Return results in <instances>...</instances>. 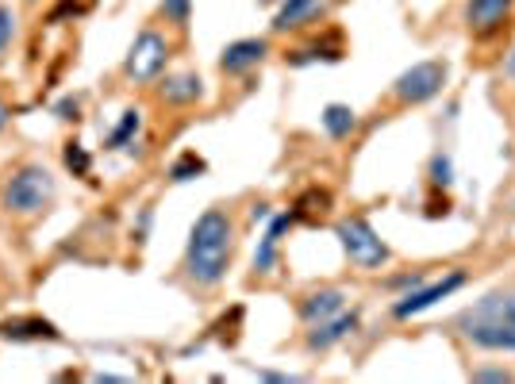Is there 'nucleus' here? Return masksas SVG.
Returning <instances> with one entry per match:
<instances>
[{"mask_svg": "<svg viewBox=\"0 0 515 384\" xmlns=\"http://www.w3.org/2000/svg\"><path fill=\"white\" fill-rule=\"evenodd\" d=\"M231 254H235L231 216L223 208L200 212L189 231V246H185V281L197 288H216L231 269Z\"/></svg>", "mask_w": 515, "mask_h": 384, "instance_id": "nucleus-1", "label": "nucleus"}, {"mask_svg": "<svg viewBox=\"0 0 515 384\" xmlns=\"http://www.w3.org/2000/svg\"><path fill=\"white\" fill-rule=\"evenodd\" d=\"M454 327L477 350L515 354V285L485 292L477 304H469L466 312H458Z\"/></svg>", "mask_w": 515, "mask_h": 384, "instance_id": "nucleus-2", "label": "nucleus"}, {"mask_svg": "<svg viewBox=\"0 0 515 384\" xmlns=\"http://www.w3.org/2000/svg\"><path fill=\"white\" fill-rule=\"evenodd\" d=\"M54 192H58V181L47 166H20L0 189V208L20 219L43 216L54 204Z\"/></svg>", "mask_w": 515, "mask_h": 384, "instance_id": "nucleus-3", "label": "nucleus"}, {"mask_svg": "<svg viewBox=\"0 0 515 384\" xmlns=\"http://www.w3.org/2000/svg\"><path fill=\"white\" fill-rule=\"evenodd\" d=\"M335 239L343 242L346 258L358 265V269H381V265L393 258L389 246L381 242V235H377V231L369 227V219L362 216L339 219V223H335Z\"/></svg>", "mask_w": 515, "mask_h": 384, "instance_id": "nucleus-4", "label": "nucleus"}, {"mask_svg": "<svg viewBox=\"0 0 515 384\" xmlns=\"http://www.w3.org/2000/svg\"><path fill=\"white\" fill-rule=\"evenodd\" d=\"M166 62H170V43H166L158 31H150L147 27V31L135 35V43L127 50L123 73H127V81H135V85H150V81L162 77Z\"/></svg>", "mask_w": 515, "mask_h": 384, "instance_id": "nucleus-5", "label": "nucleus"}, {"mask_svg": "<svg viewBox=\"0 0 515 384\" xmlns=\"http://www.w3.org/2000/svg\"><path fill=\"white\" fill-rule=\"evenodd\" d=\"M446 73L450 70H446V62H439V58L416 62L412 70H404L393 81V100L396 104H423V100L439 96L442 85H446Z\"/></svg>", "mask_w": 515, "mask_h": 384, "instance_id": "nucleus-6", "label": "nucleus"}, {"mask_svg": "<svg viewBox=\"0 0 515 384\" xmlns=\"http://www.w3.org/2000/svg\"><path fill=\"white\" fill-rule=\"evenodd\" d=\"M466 285V273L462 269H454V273H446V277H439V281H423L419 288H412L408 296H400L393 304V315L396 319H412V315L427 312V308H435L439 300H446L450 292H458V288Z\"/></svg>", "mask_w": 515, "mask_h": 384, "instance_id": "nucleus-7", "label": "nucleus"}, {"mask_svg": "<svg viewBox=\"0 0 515 384\" xmlns=\"http://www.w3.org/2000/svg\"><path fill=\"white\" fill-rule=\"evenodd\" d=\"M335 0H281L277 12H273V31L285 35V31H300V27L319 24L327 12H331Z\"/></svg>", "mask_w": 515, "mask_h": 384, "instance_id": "nucleus-8", "label": "nucleus"}, {"mask_svg": "<svg viewBox=\"0 0 515 384\" xmlns=\"http://www.w3.org/2000/svg\"><path fill=\"white\" fill-rule=\"evenodd\" d=\"M266 54H270V39H235V43L223 47L220 70L239 77V73H250L254 66H262Z\"/></svg>", "mask_w": 515, "mask_h": 384, "instance_id": "nucleus-9", "label": "nucleus"}, {"mask_svg": "<svg viewBox=\"0 0 515 384\" xmlns=\"http://www.w3.org/2000/svg\"><path fill=\"white\" fill-rule=\"evenodd\" d=\"M358 308H350V312H339L331 315V319H323V323H312L308 327V350H331V346H339L346 335H354L358 331Z\"/></svg>", "mask_w": 515, "mask_h": 384, "instance_id": "nucleus-10", "label": "nucleus"}, {"mask_svg": "<svg viewBox=\"0 0 515 384\" xmlns=\"http://www.w3.org/2000/svg\"><path fill=\"white\" fill-rule=\"evenodd\" d=\"M346 308V292L343 288H316V292H308V296H300V304H296V312L300 319L312 327V323H323V319H331V315H339Z\"/></svg>", "mask_w": 515, "mask_h": 384, "instance_id": "nucleus-11", "label": "nucleus"}, {"mask_svg": "<svg viewBox=\"0 0 515 384\" xmlns=\"http://www.w3.org/2000/svg\"><path fill=\"white\" fill-rule=\"evenodd\" d=\"M515 0H469L466 4V24L473 35H492L496 27L512 16Z\"/></svg>", "mask_w": 515, "mask_h": 384, "instance_id": "nucleus-12", "label": "nucleus"}, {"mask_svg": "<svg viewBox=\"0 0 515 384\" xmlns=\"http://www.w3.org/2000/svg\"><path fill=\"white\" fill-rule=\"evenodd\" d=\"M158 96L173 108H189V104L204 100V81L197 73H170L158 81Z\"/></svg>", "mask_w": 515, "mask_h": 384, "instance_id": "nucleus-13", "label": "nucleus"}, {"mask_svg": "<svg viewBox=\"0 0 515 384\" xmlns=\"http://www.w3.org/2000/svg\"><path fill=\"white\" fill-rule=\"evenodd\" d=\"M0 338H12V342H58L62 331L50 323V319H39V315H24V319H4L0 323Z\"/></svg>", "mask_w": 515, "mask_h": 384, "instance_id": "nucleus-14", "label": "nucleus"}, {"mask_svg": "<svg viewBox=\"0 0 515 384\" xmlns=\"http://www.w3.org/2000/svg\"><path fill=\"white\" fill-rule=\"evenodd\" d=\"M293 223H296L293 212H289V216H270V227H266V235L258 239V250H254V269H258V273H273V265H277V246H281L285 231H289Z\"/></svg>", "mask_w": 515, "mask_h": 384, "instance_id": "nucleus-15", "label": "nucleus"}, {"mask_svg": "<svg viewBox=\"0 0 515 384\" xmlns=\"http://www.w3.org/2000/svg\"><path fill=\"white\" fill-rule=\"evenodd\" d=\"M319 120H323V131H327L335 143H343V139H350V135L358 131V112H354L350 104H327Z\"/></svg>", "mask_w": 515, "mask_h": 384, "instance_id": "nucleus-16", "label": "nucleus"}, {"mask_svg": "<svg viewBox=\"0 0 515 384\" xmlns=\"http://www.w3.org/2000/svg\"><path fill=\"white\" fill-rule=\"evenodd\" d=\"M343 58V39L339 35H331V39H319L312 47H300L289 54V62L293 66H308V62H339Z\"/></svg>", "mask_w": 515, "mask_h": 384, "instance_id": "nucleus-17", "label": "nucleus"}, {"mask_svg": "<svg viewBox=\"0 0 515 384\" xmlns=\"http://www.w3.org/2000/svg\"><path fill=\"white\" fill-rule=\"evenodd\" d=\"M139 131H143V112H139V108H127L120 116V123L112 127L104 150H127V146H135V135H139Z\"/></svg>", "mask_w": 515, "mask_h": 384, "instance_id": "nucleus-18", "label": "nucleus"}, {"mask_svg": "<svg viewBox=\"0 0 515 384\" xmlns=\"http://www.w3.org/2000/svg\"><path fill=\"white\" fill-rule=\"evenodd\" d=\"M327 208H331V192L308 189L300 200H296L293 219H296V223H319V219L327 216Z\"/></svg>", "mask_w": 515, "mask_h": 384, "instance_id": "nucleus-19", "label": "nucleus"}, {"mask_svg": "<svg viewBox=\"0 0 515 384\" xmlns=\"http://www.w3.org/2000/svg\"><path fill=\"white\" fill-rule=\"evenodd\" d=\"M204 169H208V166H204V158H197L193 150H185V154H181V158L170 166V181H173V185H185V181L200 177Z\"/></svg>", "mask_w": 515, "mask_h": 384, "instance_id": "nucleus-20", "label": "nucleus"}, {"mask_svg": "<svg viewBox=\"0 0 515 384\" xmlns=\"http://www.w3.org/2000/svg\"><path fill=\"white\" fill-rule=\"evenodd\" d=\"M431 185L435 189H450L454 185V162H450V154H435L431 158Z\"/></svg>", "mask_w": 515, "mask_h": 384, "instance_id": "nucleus-21", "label": "nucleus"}, {"mask_svg": "<svg viewBox=\"0 0 515 384\" xmlns=\"http://www.w3.org/2000/svg\"><path fill=\"white\" fill-rule=\"evenodd\" d=\"M66 166L74 169V177H89V169H93V158H89V150L81 143H66Z\"/></svg>", "mask_w": 515, "mask_h": 384, "instance_id": "nucleus-22", "label": "nucleus"}, {"mask_svg": "<svg viewBox=\"0 0 515 384\" xmlns=\"http://www.w3.org/2000/svg\"><path fill=\"white\" fill-rule=\"evenodd\" d=\"M162 12L173 27H189V16H193V0H162Z\"/></svg>", "mask_w": 515, "mask_h": 384, "instance_id": "nucleus-23", "label": "nucleus"}, {"mask_svg": "<svg viewBox=\"0 0 515 384\" xmlns=\"http://www.w3.org/2000/svg\"><path fill=\"white\" fill-rule=\"evenodd\" d=\"M93 4H97V0H62V4L50 12V24H58V20H66V16H85Z\"/></svg>", "mask_w": 515, "mask_h": 384, "instance_id": "nucleus-24", "label": "nucleus"}, {"mask_svg": "<svg viewBox=\"0 0 515 384\" xmlns=\"http://www.w3.org/2000/svg\"><path fill=\"white\" fill-rule=\"evenodd\" d=\"M12 39H16V16H12V8H4V4H0V58L8 54Z\"/></svg>", "mask_w": 515, "mask_h": 384, "instance_id": "nucleus-25", "label": "nucleus"}, {"mask_svg": "<svg viewBox=\"0 0 515 384\" xmlns=\"http://www.w3.org/2000/svg\"><path fill=\"white\" fill-rule=\"evenodd\" d=\"M77 112H81V100H77V96H66V100L54 104V116H58V120H77Z\"/></svg>", "mask_w": 515, "mask_h": 384, "instance_id": "nucleus-26", "label": "nucleus"}, {"mask_svg": "<svg viewBox=\"0 0 515 384\" xmlns=\"http://www.w3.org/2000/svg\"><path fill=\"white\" fill-rule=\"evenodd\" d=\"M473 381H512V373L508 369H477Z\"/></svg>", "mask_w": 515, "mask_h": 384, "instance_id": "nucleus-27", "label": "nucleus"}, {"mask_svg": "<svg viewBox=\"0 0 515 384\" xmlns=\"http://www.w3.org/2000/svg\"><path fill=\"white\" fill-rule=\"evenodd\" d=\"M262 381H300V377H293V373H258Z\"/></svg>", "mask_w": 515, "mask_h": 384, "instance_id": "nucleus-28", "label": "nucleus"}, {"mask_svg": "<svg viewBox=\"0 0 515 384\" xmlns=\"http://www.w3.org/2000/svg\"><path fill=\"white\" fill-rule=\"evenodd\" d=\"M250 219H254V223H258V219H270V208H266V204H254V208H250Z\"/></svg>", "mask_w": 515, "mask_h": 384, "instance_id": "nucleus-29", "label": "nucleus"}, {"mask_svg": "<svg viewBox=\"0 0 515 384\" xmlns=\"http://www.w3.org/2000/svg\"><path fill=\"white\" fill-rule=\"evenodd\" d=\"M8 120H12V112H8V104H4V100H0V131H4V127H8Z\"/></svg>", "mask_w": 515, "mask_h": 384, "instance_id": "nucleus-30", "label": "nucleus"}, {"mask_svg": "<svg viewBox=\"0 0 515 384\" xmlns=\"http://www.w3.org/2000/svg\"><path fill=\"white\" fill-rule=\"evenodd\" d=\"M504 73H508V77H512V81H515V50H512V54H508V62H504Z\"/></svg>", "mask_w": 515, "mask_h": 384, "instance_id": "nucleus-31", "label": "nucleus"}, {"mask_svg": "<svg viewBox=\"0 0 515 384\" xmlns=\"http://www.w3.org/2000/svg\"><path fill=\"white\" fill-rule=\"evenodd\" d=\"M262 4H281V0H262Z\"/></svg>", "mask_w": 515, "mask_h": 384, "instance_id": "nucleus-32", "label": "nucleus"}]
</instances>
